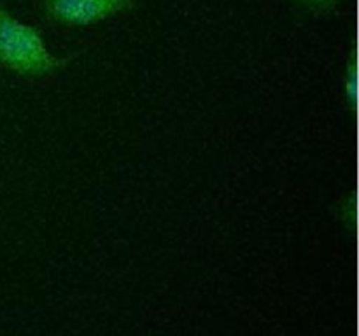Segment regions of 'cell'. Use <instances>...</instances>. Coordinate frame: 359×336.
<instances>
[{"label": "cell", "instance_id": "2", "mask_svg": "<svg viewBox=\"0 0 359 336\" xmlns=\"http://www.w3.org/2000/svg\"><path fill=\"white\" fill-rule=\"evenodd\" d=\"M139 7V0H42V13L62 27H91Z\"/></svg>", "mask_w": 359, "mask_h": 336}, {"label": "cell", "instance_id": "5", "mask_svg": "<svg viewBox=\"0 0 359 336\" xmlns=\"http://www.w3.org/2000/svg\"><path fill=\"white\" fill-rule=\"evenodd\" d=\"M302 10L311 14H330L344 2V0H291Z\"/></svg>", "mask_w": 359, "mask_h": 336}, {"label": "cell", "instance_id": "3", "mask_svg": "<svg viewBox=\"0 0 359 336\" xmlns=\"http://www.w3.org/2000/svg\"><path fill=\"white\" fill-rule=\"evenodd\" d=\"M359 63H358V49L356 46H353L349 56L346 59V65H344L342 72V100L344 107L349 112L353 118H356L358 114V104H359Z\"/></svg>", "mask_w": 359, "mask_h": 336}, {"label": "cell", "instance_id": "4", "mask_svg": "<svg viewBox=\"0 0 359 336\" xmlns=\"http://www.w3.org/2000/svg\"><path fill=\"white\" fill-rule=\"evenodd\" d=\"M333 214L335 219L339 220L344 231L349 234H354L358 230V191L351 189L344 196H340L339 202L333 205Z\"/></svg>", "mask_w": 359, "mask_h": 336}, {"label": "cell", "instance_id": "1", "mask_svg": "<svg viewBox=\"0 0 359 336\" xmlns=\"http://www.w3.org/2000/svg\"><path fill=\"white\" fill-rule=\"evenodd\" d=\"M81 52L56 56L48 49L41 28L23 23L0 6V66L21 77H48L67 69Z\"/></svg>", "mask_w": 359, "mask_h": 336}]
</instances>
